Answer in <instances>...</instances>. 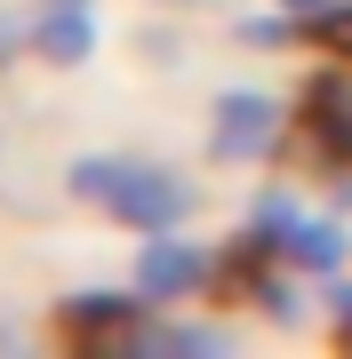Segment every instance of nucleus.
Returning <instances> with one entry per match:
<instances>
[{
	"label": "nucleus",
	"instance_id": "1",
	"mask_svg": "<svg viewBox=\"0 0 352 359\" xmlns=\"http://www.w3.org/2000/svg\"><path fill=\"white\" fill-rule=\"evenodd\" d=\"M72 192L96 200L105 216H120L129 231H176L184 216H193V184L169 176V168H152V160H105V152H89V160H72Z\"/></svg>",
	"mask_w": 352,
	"mask_h": 359
},
{
	"label": "nucleus",
	"instance_id": "2",
	"mask_svg": "<svg viewBox=\"0 0 352 359\" xmlns=\"http://www.w3.org/2000/svg\"><path fill=\"white\" fill-rule=\"evenodd\" d=\"M280 144V104L256 88H224L209 112V160H264Z\"/></svg>",
	"mask_w": 352,
	"mask_h": 359
},
{
	"label": "nucleus",
	"instance_id": "3",
	"mask_svg": "<svg viewBox=\"0 0 352 359\" xmlns=\"http://www.w3.org/2000/svg\"><path fill=\"white\" fill-rule=\"evenodd\" d=\"M200 280H209V256L169 240V231H152V248L136 256V295L144 304H176V295H193Z\"/></svg>",
	"mask_w": 352,
	"mask_h": 359
},
{
	"label": "nucleus",
	"instance_id": "4",
	"mask_svg": "<svg viewBox=\"0 0 352 359\" xmlns=\"http://www.w3.org/2000/svg\"><path fill=\"white\" fill-rule=\"evenodd\" d=\"M32 56H48V65H89V56H96L89 0H48V8L32 16Z\"/></svg>",
	"mask_w": 352,
	"mask_h": 359
},
{
	"label": "nucleus",
	"instance_id": "5",
	"mask_svg": "<svg viewBox=\"0 0 352 359\" xmlns=\"http://www.w3.org/2000/svg\"><path fill=\"white\" fill-rule=\"evenodd\" d=\"M280 256L296 264V271H320V280H328V271L352 256V231H337L328 216H296V224L280 231Z\"/></svg>",
	"mask_w": 352,
	"mask_h": 359
},
{
	"label": "nucleus",
	"instance_id": "6",
	"mask_svg": "<svg viewBox=\"0 0 352 359\" xmlns=\"http://www.w3.org/2000/svg\"><path fill=\"white\" fill-rule=\"evenodd\" d=\"M136 304H144V295H129V304H112V295H80V304H65V320L72 327H129Z\"/></svg>",
	"mask_w": 352,
	"mask_h": 359
},
{
	"label": "nucleus",
	"instance_id": "7",
	"mask_svg": "<svg viewBox=\"0 0 352 359\" xmlns=\"http://www.w3.org/2000/svg\"><path fill=\"white\" fill-rule=\"evenodd\" d=\"M313 40H320L328 56H344V65H352V0H328V8L313 16Z\"/></svg>",
	"mask_w": 352,
	"mask_h": 359
},
{
	"label": "nucleus",
	"instance_id": "8",
	"mask_svg": "<svg viewBox=\"0 0 352 359\" xmlns=\"http://www.w3.org/2000/svg\"><path fill=\"white\" fill-rule=\"evenodd\" d=\"M240 40H248V48H288V16H248Z\"/></svg>",
	"mask_w": 352,
	"mask_h": 359
},
{
	"label": "nucleus",
	"instance_id": "9",
	"mask_svg": "<svg viewBox=\"0 0 352 359\" xmlns=\"http://www.w3.org/2000/svg\"><path fill=\"white\" fill-rule=\"evenodd\" d=\"M25 48H32V25H16V16H0V65H16Z\"/></svg>",
	"mask_w": 352,
	"mask_h": 359
},
{
	"label": "nucleus",
	"instance_id": "10",
	"mask_svg": "<svg viewBox=\"0 0 352 359\" xmlns=\"http://www.w3.org/2000/svg\"><path fill=\"white\" fill-rule=\"evenodd\" d=\"M280 8H288V16H320L328 0H280Z\"/></svg>",
	"mask_w": 352,
	"mask_h": 359
}]
</instances>
